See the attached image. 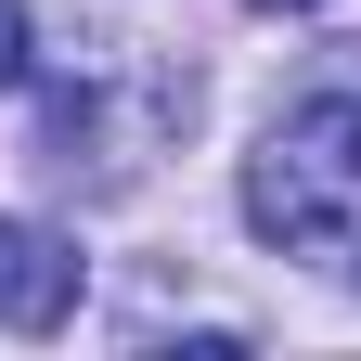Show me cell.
Masks as SVG:
<instances>
[{
  "mask_svg": "<svg viewBox=\"0 0 361 361\" xmlns=\"http://www.w3.org/2000/svg\"><path fill=\"white\" fill-rule=\"evenodd\" d=\"M245 233L361 284V104H348V90L297 104V116L245 155Z\"/></svg>",
  "mask_w": 361,
  "mask_h": 361,
  "instance_id": "6da1fadb",
  "label": "cell"
},
{
  "mask_svg": "<svg viewBox=\"0 0 361 361\" xmlns=\"http://www.w3.org/2000/svg\"><path fill=\"white\" fill-rule=\"evenodd\" d=\"M0 323H13V336L78 323V245H65V233H39V219H0Z\"/></svg>",
  "mask_w": 361,
  "mask_h": 361,
  "instance_id": "7a4b0ae2",
  "label": "cell"
},
{
  "mask_svg": "<svg viewBox=\"0 0 361 361\" xmlns=\"http://www.w3.org/2000/svg\"><path fill=\"white\" fill-rule=\"evenodd\" d=\"M0 90H26V0H0Z\"/></svg>",
  "mask_w": 361,
  "mask_h": 361,
  "instance_id": "3957f363",
  "label": "cell"
},
{
  "mask_svg": "<svg viewBox=\"0 0 361 361\" xmlns=\"http://www.w3.org/2000/svg\"><path fill=\"white\" fill-rule=\"evenodd\" d=\"M245 13H310V0H245Z\"/></svg>",
  "mask_w": 361,
  "mask_h": 361,
  "instance_id": "277c9868",
  "label": "cell"
}]
</instances>
